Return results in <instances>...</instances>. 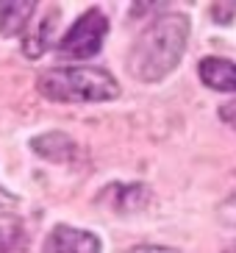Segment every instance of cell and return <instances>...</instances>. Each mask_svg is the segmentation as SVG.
<instances>
[{
    "label": "cell",
    "instance_id": "cell-9",
    "mask_svg": "<svg viewBox=\"0 0 236 253\" xmlns=\"http://www.w3.org/2000/svg\"><path fill=\"white\" fill-rule=\"evenodd\" d=\"M37 14L34 0H3L0 3V37H17L28 28L31 17Z\"/></svg>",
    "mask_w": 236,
    "mask_h": 253
},
{
    "label": "cell",
    "instance_id": "cell-5",
    "mask_svg": "<svg viewBox=\"0 0 236 253\" xmlns=\"http://www.w3.org/2000/svg\"><path fill=\"white\" fill-rule=\"evenodd\" d=\"M150 198L153 192L145 184H111L100 192V203L114 209L117 214H136L150 206Z\"/></svg>",
    "mask_w": 236,
    "mask_h": 253
},
{
    "label": "cell",
    "instance_id": "cell-11",
    "mask_svg": "<svg viewBox=\"0 0 236 253\" xmlns=\"http://www.w3.org/2000/svg\"><path fill=\"white\" fill-rule=\"evenodd\" d=\"M217 217H220L222 225H231V228H236V195L225 198V201L217 206Z\"/></svg>",
    "mask_w": 236,
    "mask_h": 253
},
{
    "label": "cell",
    "instance_id": "cell-7",
    "mask_svg": "<svg viewBox=\"0 0 236 253\" xmlns=\"http://www.w3.org/2000/svg\"><path fill=\"white\" fill-rule=\"evenodd\" d=\"M31 150L42 156L44 162L53 164H67L73 162L75 153H78V145L73 142V136H67L64 131H47V134H39L31 139Z\"/></svg>",
    "mask_w": 236,
    "mask_h": 253
},
{
    "label": "cell",
    "instance_id": "cell-4",
    "mask_svg": "<svg viewBox=\"0 0 236 253\" xmlns=\"http://www.w3.org/2000/svg\"><path fill=\"white\" fill-rule=\"evenodd\" d=\"M42 253H103V245L92 231L61 223L44 237Z\"/></svg>",
    "mask_w": 236,
    "mask_h": 253
},
{
    "label": "cell",
    "instance_id": "cell-6",
    "mask_svg": "<svg viewBox=\"0 0 236 253\" xmlns=\"http://www.w3.org/2000/svg\"><path fill=\"white\" fill-rule=\"evenodd\" d=\"M59 17H61V11L53 6V8H47V14L39 17L37 23H34V28H31L28 34H25V39H22V53H25V59L37 61L47 53V47L56 45V42H53V31H56Z\"/></svg>",
    "mask_w": 236,
    "mask_h": 253
},
{
    "label": "cell",
    "instance_id": "cell-10",
    "mask_svg": "<svg viewBox=\"0 0 236 253\" xmlns=\"http://www.w3.org/2000/svg\"><path fill=\"white\" fill-rule=\"evenodd\" d=\"M31 237L22 223H3L0 225V253H28Z\"/></svg>",
    "mask_w": 236,
    "mask_h": 253
},
{
    "label": "cell",
    "instance_id": "cell-2",
    "mask_svg": "<svg viewBox=\"0 0 236 253\" xmlns=\"http://www.w3.org/2000/svg\"><path fill=\"white\" fill-rule=\"evenodd\" d=\"M37 92L53 103H106L119 95V84L103 67H50L39 73Z\"/></svg>",
    "mask_w": 236,
    "mask_h": 253
},
{
    "label": "cell",
    "instance_id": "cell-1",
    "mask_svg": "<svg viewBox=\"0 0 236 253\" xmlns=\"http://www.w3.org/2000/svg\"><path fill=\"white\" fill-rule=\"evenodd\" d=\"M189 42V20L184 14H161L150 20L128 50V73L142 84H158L181 64Z\"/></svg>",
    "mask_w": 236,
    "mask_h": 253
},
{
    "label": "cell",
    "instance_id": "cell-14",
    "mask_svg": "<svg viewBox=\"0 0 236 253\" xmlns=\"http://www.w3.org/2000/svg\"><path fill=\"white\" fill-rule=\"evenodd\" d=\"M125 253H181L178 248H170V245H136Z\"/></svg>",
    "mask_w": 236,
    "mask_h": 253
},
{
    "label": "cell",
    "instance_id": "cell-3",
    "mask_svg": "<svg viewBox=\"0 0 236 253\" xmlns=\"http://www.w3.org/2000/svg\"><path fill=\"white\" fill-rule=\"evenodd\" d=\"M106 37H109V17L100 8H89L56 42V53H59V59H70V61L92 59V56L100 53Z\"/></svg>",
    "mask_w": 236,
    "mask_h": 253
},
{
    "label": "cell",
    "instance_id": "cell-13",
    "mask_svg": "<svg viewBox=\"0 0 236 253\" xmlns=\"http://www.w3.org/2000/svg\"><path fill=\"white\" fill-rule=\"evenodd\" d=\"M220 120L228 128H234V131H236V100H228L225 106H220Z\"/></svg>",
    "mask_w": 236,
    "mask_h": 253
},
{
    "label": "cell",
    "instance_id": "cell-12",
    "mask_svg": "<svg viewBox=\"0 0 236 253\" xmlns=\"http://www.w3.org/2000/svg\"><path fill=\"white\" fill-rule=\"evenodd\" d=\"M20 209V198L17 195H11L8 189H3L0 186V220H6V217H11Z\"/></svg>",
    "mask_w": 236,
    "mask_h": 253
},
{
    "label": "cell",
    "instance_id": "cell-8",
    "mask_svg": "<svg viewBox=\"0 0 236 253\" xmlns=\"http://www.w3.org/2000/svg\"><path fill=\"white\" fill-rule=\"evenodd\" d=\"M200 81L214 92H236V61L222 56H206L197 64Z\"/></svg>",
    "mask_w": 236,
    "mask_h": 253
}]
</instances>
